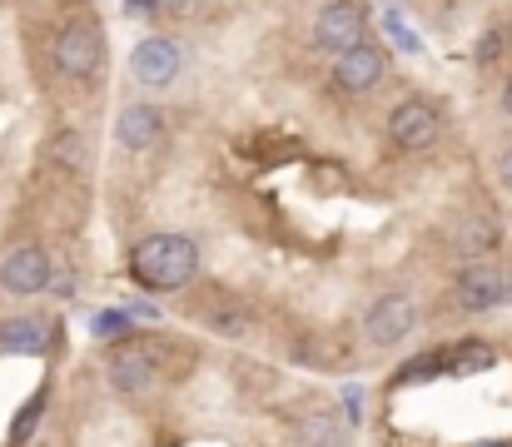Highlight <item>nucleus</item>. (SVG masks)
<instances>
[{"label":"nucleus","instance_id":"4","mask_svg":"<svg viewBox=\"0 0 512 447\" xmlns=\"http://www.w3.org/2000/svg\"><path fill=\"white\" fill-rule=\"evenodd\" d=\"M438 135H443V115H438L433 100L408 95V100L393 105V115H388V145L393 149H403V154H423V149L438 145Z\"/></svg>","mask_w":512,"mask_h":447},{"label":"nucleus","instance_id":"13","mask_svg":"<svg viewBox=\"0 0 512 447\" xmlns=\"http://www.w3.org/2000/svg\"><path fill=\"white\" fill-rule=\"evenodd\" d=\"M160 135H165V115L155 105H125L115 115V140L125 149H150L160 145Z\"/></svg>","mask_w":512,"mask_h":447},{"label":"nucleus","instance_id":"10","mask_svg":"<svg viewBox=\"0 0 512 447\" xmlns=\"http://www.w3.org/2000/svg\"><path fill=\"white\" fill-rule=\"evenodd\" d=\"M50 274H55V264H50V254L40 244H20V249H10L0 259V289L15 298L45 294L50 289Z\"/></svg>","mask_w":512,"mask_h":447},{"label":"nucleus","instance_id":"3","mask_svg":"<svg viewBox=\"0 0 512 447\" xmlns=\"http://www.w3.org/2000/svg\"><path fill=\"white\" fill-rule=\"evenodd\" d=\"M50 55H55V70L65 80H95L105 70V35H100V25L90 15H75V20L60 25Z\"/></svg>","mask_w":512,"mask_h":447},{"label":"nucleus","instance_id":"22","mask_svg":"<svg viewBox=\"0 0 512 447\" xmlns=\"http://www.w3.org/2000/svg\"><path fill=\"white\" fill-rule=\"evenodd\" d=\"M503 110L512 115V80H508V90H503Z\"/></svg>","mask_w":512,"mask_h":447},{"label":"nucleus","instance_id":"18","mask_svg":"<svg viewBox=\"0 0 512 447\" xmlns=\"http://www.w3.org/2000/svg\"><path fill=\"white\" fill-rule=\"evenodd\" d=\"M45 398H50V393L40 388V393H35V398H30V403H25V408L15 413V428H10V447H20L25 438H30V428H35V423H40V413H45Z\"/></svg>","mask_w":512,"mask_h":447},{"label":"nucleus","instance_id":"2","mask_svg":"<svg viewBox=\"0 0 512 447\" xmlns=\"http://www.w3.org/2000/svg\"><path fill=\"white\" fill-rule=\"evenodd\" d=\"M199 274V244L184 234H150L130 249V279L150 294L189 289Z\"/></svg>","mask_w":512,"mask_h":447},{"label":"nucleus","instance_id":"1","mask_svg":"<svg viewBox=\"0 0 512 447\" xmlns=\"http://www.w3.org/2000/svg\"><path fill=\"white\" fill-rule=\"evenodd\" d=\"M170 358H189V348L170 343L165 333H130V338L110 343V353H105L110 388L125 393V398H135V393L155 388L170 373Z\"/></svg>","mask_w":512,"mask_h":447},{"label":"nucleus","instance_id":"20","mask_svg":"<svg viewBox=\"0 0 512 447\" xmlns=\"http://www.w3.org/2000/svg\"><path fill=\"white\" fill-rule=\"evenodd\" d=\"M498 179H503V189L512 194V149L503 154V159H498Z\"/></svg>","mask_w":512,"mask_h":447},{"label":"nucleus","instance_id":"14","mask_svg":"<svg viewBox=\"0 0 512 447\" xmlns=\"http://www.w3.org/2000/svg\"><path fill=\"white\" fill-rule=\"evenodd\" d=\"M294 447H348V423L334 408H309L294 418Z\"/></svg>","mask_w":512,"mask_h":447},{"label":"nucleus","instance_id":"19","mask_svg":"<svg viewBox=\"0 0 512 447\" xmlns=\"http://www.w3.org/2000/svg\"><path fill=\"white\" fill-rule=\"evenodd\" d=\"M498 45H503V35H498V30H488V35L478 40V65H493V60H498Z\"/></svg>","mask_w":512,"mask_h":447},{"label":"nucleus","instance_id":"6","mask_svg":"<svg viewBox=\"0 0 512 447\" xmlns=\"http://www.w3.org/2000/svg\"><path fill=\"white\" fill-rule=\"evenodd\" d=\"M189 318H194L204 333L229 338V343H239V338H249V333H254V308H249L244 298L224 294V289H209L204 298H194Z\"/></svg>","mask_w":512,"mask_h":447},{"label":"nucleus","instance_id":"7","mask_svg":"<svg viewBox=\"0 0 512 447\" xmlns=\"http://www.w3.org/2000/svg\"><path fill=\"white\" fill-rule=\"evenodd\" d=\"M358 40H368V10H363V0H329V5L314 15V45H319V50L343 55V50H353Z\"/></svg>","mask_w":512,"mask_h":447},{"label":"nucleus","instance_id":"12","mask_svg":"<svg viewBox=\"0 0 512 447\" xmlns=\"http://www.w3.org/2000/svg\"><path fill=\"white\" fill-rule=\"evenodd\" d=\"M130 70H135V80H140V85L165 90L174 75H179V45L165 40V35L140 40V45H135V55H130Z\"/></svg>","mask_w":512,"mask_h":447},{"label":"nucleus","instance_id":"8","mask_svg":"<svg viewBox=\"0 0 512 447\" xmlns=\"http://www.w3.org/2000/svg\"><path fill=\"white\" fill-rule=\"evenodd\" d=\"M413 323H418L413 298L383 294V298H373L368 313H363V343H368V348H398V343L413 333Z\"/></svg>","mask_w":512,"mask_h":447},{"label":"nucleus","instance_id":"11","mask_svg":"<svg viewBox=\"0 0 512 447\" xmlns=\"http://www.w3.org/2000/svg\"><path fill=\"white\" fill-rule=\"evenodd\" d=\"M498 239H503V229H498V219H493L488 209H473V214H463V219L448 229V244H453V254H458L463 264L488 259V254L498 249Z\"/></svg>","mask_w":512,"mask_h":447},{"label":"nucleus","instance_id":"21","mask_svg":"<svg viewBox=\"0 0 512 447\" xmlns=\"http://www.w3.org/2000/svg\"><path fill=\"white\" fill-rule=\"evenodd\" d=\"M130 5H135L140 15H155V10H160V0H130Z\"/></svg>","mask_w":512,"mask_h":447},{"label":"nucleus","instance_id":"5","mask_svg":"<svg viewBox=\"0 0 512 447\" xmlns=\"http://www.w3.org/2000/svg\"><path fill=\"white\" fill-rule=\"evenodd\" d=\"M453 298H458V308H468V313H493V308L512 303V274L503 264H493V259L463 264L458 279H453Z\"/></svg>","mask_w":512,"mask_h":447},{"label":"nucleus","instance_id":"17","mask_svg":"<svg viewBox=\"0 0 512 447\" xmlns=\"http://www.w3.org/2000/svg\"><path fill=\"white\" fill-rule=\"evenodd\" d=\"M45 159L60 164V169H70V174H85V169H90V145H85L80 130H60V135L45 145Z\"/></svg>","mask_w":512,"mask_h":447},{"label":"nucleus","instance_id":"23","mask_svg":"<svg viewBox=\"0 0 512 447\" xmlns=\"http://www.w3.org/2000/svg\"><path fill=\"white\" fill-rule=\"evenodd\" d=\"M478 447H512V438H508V443H478Z\"/></svg>","mask_w":512,"mask_h":447},{"label":"nucleus","instance_id":"15","mask_svg":"<svg viewBox=\"0 0 512 447\" xmlns=\"http://www.w3.org/2000/svg\"><path fill=\"white\" fill-rule=\"evenodd\" d=\"M45 348H50L45 318H5L0 323V353H10V358H40Z\"/></svg>","mask_w":512,"mask_h":447},{"label":"nucleus","instance_id":"16","mask_svg":"<svg viewBox=\"0 0 512 447\" xmlns=\"http://www.w3.org/2000/svg\"><path fill=\"white\" fill-rule=\"evenodd\" d=\"M443 353H448V373H453V378H473V373L493 368V358H498L483 338H463V343H453V348H443Z\"/></svg>","mask_w":512,"mask_h":447},{"label":"nucleus","instance_id":"9","mask_svg":"<svg viewBox=\"0 0 512 447\" xmlns=\"http://www.w3.org/2000/svg\"><path fill=\"white\" fill-rule=\"evenodd\" d=\"M383 75H388V55H383V45H373V40H358L353 50L334 55V90L348 95V100L368 95Z\"/></svg>","mask_w":512,"mask_h":447}]
</instances>
